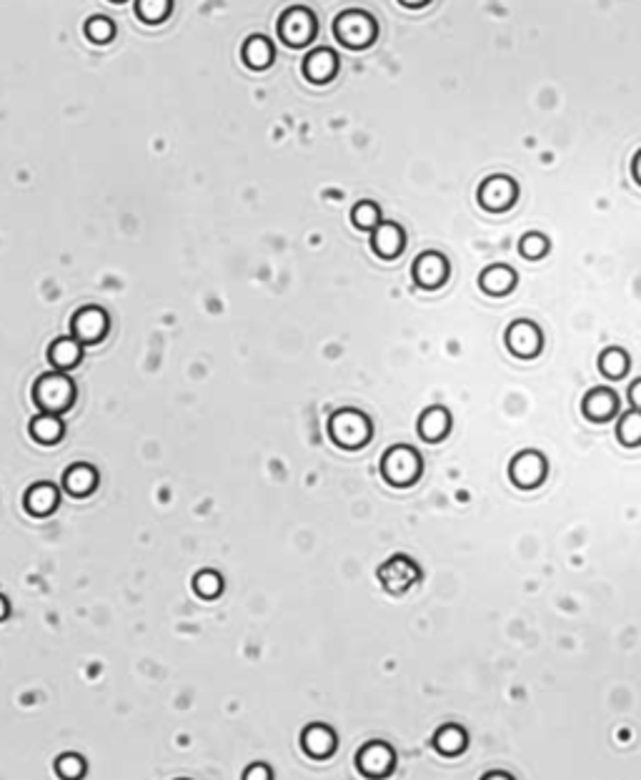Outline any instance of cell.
Instances as JSON below:
<instances>
[{"label":"cell","mask_w":641,"mask_h":780,"mask_svg":"<svg viewBox=\"0 0 641 780\" xmlns=\"http://www.w3.org/2000/svg\"><path fill=\"white\" fill-rule=\"evenodd\" d=\"M629 367H631L629 354H627L624 349H619V347H609V349L601 351V357H599V369H601V374L609 376V379H621V376H627V374H629Z\"/></svg>","instance_id":"d4e9b609"},{"label":"cell","mask_w":641,"mask_h":780,"mask_svg":"<svg viewBox=\"0 0 641 780\" xmlns=\"http://www.w3.org/2000/svg\"><path fill=\"white\" fill-rule=\"evenodd\" d=\"M466 746H469V733L463 730L462 725L446 723L434 733V748L439 750L441 756H459V753L466 750Z\"/></svg>","instance_id":"cb8c5ba5"},{"label":"cell","mask_w":641,"mask_h":780,"mask_svg":"<svg viewBox=\"0 0 641 780\" xmlns=\"http://www.w3.org/2000/svg\"><path fill=\"white\" fill-rule=\"evenodd\" d=\"M173 11V0H135V15L148 25L163 23Z\"/></svg>","instance_id":"83f0119b"},{"label":"cell","mask_w":641,"mask_h":780,"mask_svg":"<svg viewBox=\"0 0 641 780\" xmlns=\"http://www.w3.org/2000/svg\"><path fill=\"white\" fill-rule=\"evenodd\" d=\"M83 33H86V38H88L90 43L103 46V43H111L113 41V35H115V25H113L111 18H105V15H93V18H88L86 25H83Z\"/></svg>","instance_id":"4dcf8cb0"},{"label":"cell","mask_w":641,"mask_h":780,"mask_svg":"<svg viewBox=\"0 0 641 780\" xmlns=\"http://www.w3.org/2000/svg\"><path fill=\"white\" fill-rule=\"evenodd\" d=\"M328 437L341 450H363L373 437V424L361 409H338L328 417Z\"/></svg>","instance_id":"7a4b0ae2"},{"label":"cell","mask_w":641,"mask_h":780,"mask_svg":"<svg viewBox=\"0 0 641 780\" xmlns=\"http://www.w3.org/2000/svg\"><path fill=\"white\" fill-rule=\"evenodd\" d=\"M518 251H521V256H527L531 261L541 259V256L549 254V238L539 234V231H529L527 237H521V241H518Z\"/></svg>","instance_id":"1f68e13d"},{"label":"cell","mask_w":641,"mask_h":780,"mask_svg":"<svg viewBox=\"0 0 641 780\" xmlns=\"http://www.w3.org/2000/svg\"><path fill=\"white\" fill-rule=\"evenodd\" d=\"M356 768L366 778H386L396 768V750L383 740H371L356 753Z\"/></svg>","instance_id":"30bf717a"},{"label":"cell","mask_w":641,"mask_h":780,"mask_svg":"<svg viewBox=\"0 0 641 780\" xmlns=\"http://www.w3.org/2000/svg\"><path fill=\"white\" fill-rule=\"evenodd\" d=\"M449 261L439 251L418 254L414 266H411V276H414L417 286L428 289V292H434V289H439V286L449 282Z\"/></svg>","instance_id":"8fae6325"},{"label":"cell","mask_w":641,"mask_h":780,"mask_svg":"<svg viewBox=\"0 0 641 780\" xmlns=\"http://www.w3.org/2000/svg\"><path fill=\"white\" fill-rule=\"evenodd\" d=\"M401 5H406V8H421V5H426L428 0H398Z\"/></svg>","instance_id":"8d00e7d4"},{"label":"cell","mask_w":641,"mask_h":780,"mask_svg":"<svg viewBox=\"0 0 641 780\" xmlns=\"http://www.w3.org/2000/svg\"><path fill=\"white\" fill-rule=\"evenodd\" d=\"M619 395L611 389V386H594L589 389L581 402V412L589 422H597V424H604V422H611L614 417H619Z\"/></svg>","instance_id":"4fadbf2b"},{"label":"cell","mask_w":641,"mask_h":780,"mask_svg":"<svg viewBox=\"0 0 641 780\" xmlns=\"http://www.w3.org/2000/svg\"><path fill=\"white\" fill-rule=\"evenodd\" d=\"M549 475V462L546 457L536 450H524L518 452L511 464H508V479L518 489H536V487Z\"/></svg>","instance_id":"ba28073f"},{"label":"cell","mask_w":641,"mask_h":780,"mask_svg":"<svg viewBox=\"0 0 641 780\" xmlns=\"http://www.w3.org/2000/svg\"><path fill=\"white\" fill-rule=\"evenodd\" d=\"M381 209L373 204V201H359V204L351 209V224L359 228V231H369L371 234L373 228L381 224Z\"/></svg>","instance_id":"f1b7e54d"},{"label":"cell","mask_w":641,"mask_h":780,"mask_svg":"<svg viewBox=\"0 0 641 780\" xmlns=\"http://www.w3.org/2000/svg\"><path fill=\"white\" fill-rule=\"evenodd\" d=\"M301 748L308 757L314 760H326L336 753L338 748V738L334 733V728H328L324 723H311L308 728H304L301 733Z\"/></svg>","instance_id":"5bb4252c"},{"label":"cell","mask_w":641,"mask_h":780,"mask_svg":"<svg viewBox=\"0 0 641 780\" xmlns=\"http://www.w3.org/2000/svg\"><path fill=\"white\" fill-rule=\"evenodd\" d=\"M318 23L316 15L304 5H293L279 18V38L288 48H304L316 38Z\"/></svg>","instance_id":"52a82bcc"},{"label":"cell","mask_w":641,"mask_h":780,"mask_svg":"<svg viewBox=\"0 0 641 780\" xmlns=\"http://www.w3.org/2000/svg\"><path fill=\"white\" fill-rule=\"evenodd\" d=\"M53 768H56L58 778L78 780L86 775L88 763H86V757L80 756V753H60V756L56 757V763H53Z\"/></svg>","instance_id":"f546056e"},{"label":"cell","mask_w":641,"mask_h":780,"mask_svg":"<svg viewBox=\"0 0 641 780\" xmlns=\"http://www.w3.org/2000/svg\"><path fill=\"white\" fill-rule=\"evenodd\" d=\"M83 354H86V347L76 337H60V339L50 341L48 362L58 372H70V369H76L83 362Z\"/></svg>","instance_id":"d6986e66"},{"label":"cell","mask_w":641,"mask_h":780,"mask_svg":"<svg viewBox=\"0 0 641 780\" xmlns=\"http://www.w3.org/2000/svg\"><path fill=\"white\" fill-rule=\"evenodd\" d=\"M371 249L379 259H396L406 249L404 228L398 227L396 221H381L371 231Z\"/></svg>","instance_id":"9a60e30c"},{"label":"cell","mask_w":641,"mask_h":780,"mask_svg":"<svg viewBox=\"0 0 641 780\" xmlns=\"http://www.w3.org/2000/svg\"><path fill=\"white\" fill-rule=\"evenodd\" d=\"M334 35L341 46L351 48V51H361L369 48L379 35V25L373 21L371 13L366 11H343L338 13L334 21Z\"/></svg>","instance_id":"277c9868"},{"label":"cell","mask_w":641,"mask_h":780,"mask_svg":"<svg viewBox=\"0 0 641 780\" xmlns=\"http://www.w3.org/2000/svg\"><path fill=\"white\" fill-rule=\"evenodd\" d=\"M517 272L507 266V264H494L481 272L479 276V283L489 296H507L517 289Z\"/></svg>","instance_id":"7402d4cb"},{"label":"cell","mask_w":641,"mask_h":780,"mask_svg":"<svg viewBox=\"0 0 641 780\" xmlns=\"http://www.w3.org/2000/svg\"><path fill=\"white\" fill-rule=\"evenodd\" d=\"M11 615V602L5 599V595H0V620H5Z\"/></svg>","instance_id":"d590c367"},{"label":"cell","mask_w":641,"mask_h":780,"mask_svg":"<svg viewBox=\"0 0 641 780\" xmlns=\"http://www.w3.org/2000/svg\"><path fill=\"white\" fill-rule=\"evenodd\" d=\"M376 575H379V582H381V588L389 595H404L417 582H421V567L408 554H394L379 567Z\"/></svg>","instance_id":"5b68a950"},{"label":"cell","mask_w":641,"mask_h":780,"mask_svg":"<svg viewBox=\"0 0 641 780\" xmlns=\"http://www.w3.org/2000/svg\"><path fill=\"white\" fill-rule=\"evenodd\" d=\"M484 778H489V780H491V778H508V780H511V778H514V775H511V773H504V770H494V773H486Z\"/></svg>","instance_id":"74e56055"},{"label":"cell","mask_w":641,"mask_h":780,"mask_svg":"<svg viewBox=\"0 0 641 780\" xmlns=\"http://www.w3.org/2000/svg\"><path fill=\"white\" fill-rule=\"evenodd\" d=\"M627 396H629L631 407L641 409V376H639V379H634V382H631L629 392H627Z\"/></svg>","instance_id":"836d02e7"},{"label":"cell","mask_w":641,"mask_h":780,"mask_svg":"<svg viewBox=\"0 0 641 780\" xmlns=\"http://www.w3.org/2000/svg\"><path fill=\"white\" fill-rule=\"evenodd\" d=\"M191 585H193V592H196L201 599L221 598V592H224L225 588L224 575L215 572V570H198L196 577H193Z\"/></svg>","instance_id":"4316f807"},{"label":"cell","mask_w":641,"mask_h":780,"mask_svg":"<svg viewBox=\"0 0 641 780\" xmlns=\"http://www.w3.org/2000/svg\"><path fill=\"white\" fill-rule=\"evenodd\" d=\"M28 432H31V437H33L38 444H43V447H56L58 441L66 437V424H63L60 414L41 412V414H35V417L31 419Z\"/></svg>","instance_id":"44dd1931"},{"label":"cell","mask_w":641,"mask_h":780,"mask_svg":"<svg viewBox=\"0 0 641 780\" xmlns=\"http://www.w3.org/2000/svg\"><path fill=\"white\" fill-rule=\"evenodd\" d=\"M23 505H25V512L33 515V517H48L53 515L60 505V492L53 482H35L25 489L23 495Z\"/></svg>","instance_id":"e0dca14e"},{"label":"cell","mask_w":641,"mask_h":780,"mask_svg":"<svg viewBox=\"0 0 641 780\" xmlns=\"http://www.w3.org/2000/svg\"><path fill=\"white\" fill-rule=\"evenodd\" d=\"M33 404L41 412H50V414H66L73 409L76 399H78V389L76 382L68 376L66 372H45L35 379L33 385Z\"/></svg>","instance_id":"6da1fadb"},{"label":"cell","mask_w":641,"mask_h":780,"mask_svg":"<svg viewBox=\"0 0 641 780\" xmlns=\"http://www.w3.org/2000/svg\"><path fill=\"white\" fill-rule=\"evenodd\" d=\"M617 440L624 447H639L641 444V409L631 407L617 419Z\"/></svg>","instance_id":"484cf974"},{"label":"cell","mask_w":641,"mask_h":780,"mask_svg":"<svg viewBox=\"0 0 641 780\" xmlns=\"http://www.w3.org/2000/svg\"><path fill=\"white\" fill-rule=\"evenodd\" d=\"M504 341H507V349L517 359H534L544 349V334H541L539 324H534L529 319L511 321L507 334H504Z\"/></svg>","instance_id":"9c48e42d"},{"label":"cell","mask_w":641,"mask_h":780,"mask_svg":"<svg viewBox=\"0 0 641 780\" xmlns=\"http://www.w3.org/2000/svg\"><path fill=\"white\" fill-rule=\"evenodd\" d=\"M631 173H634V179H636V183L641 186V151L634 156V163H631Z\"/></svg>","instance_id":"e575fe53"},{"label":"cell","mask_w":641,"mask_h":780,"mask_svg":"<svg viewBox=\"0 0 641 780\" xmlns=\"http://www.w3.org/2000/svg\"><path fill=\"white\" fill-rule=\"evenodd\" d=\"M424 475V460L421 454L408 444H394L381 457V477L391 487H411L417 485Z\"/></svg>","instance_id":"3957f363"},{"label":"cell","mask_w":641,"mask_h":780,"mask_svg":"<svg viewBox=\"0 0 641 780\" xmlns=\"http://www.w3.org/2000/svg\"><path fill=\"white\" fill-rule=\"evenodd\" d=\"M108 331H111V317L103 306H80L70 317V337H76L83 347L101 344L108 337Z\"/></svg>","instance_id":"8992f818"},{"label":"cell","mask_w":641,"mask_h":780,"mask_svg":"<svg viewBox=\"0 0 641 780\" xmlns=\"http://www.w3.org/2000/svg\"><path fill=\"white\" fill-rule=\"evenodd\" d=\"M273 56H276V51L266 35H251L241 48V58L251 70H266L273 63Z\"/></svg>","instance_id":"603a6c76"},{"label":"cell","mask_w":641,"mask_h":780,"mask_svg":"<svg viewBox=\"0 0 641 780\" xmlns=\"http://www.w3.org/2000/svg\"><path fill=\"white\" fill-rule=\"evenodd\" d=\"M338 73V56L331 48H316L304 58V76L311 83H328Z\"/></svg>","instance_id":"ffe728a7"},{"label":"cell","mask_w":641,"mask_h":780,"mask_svg":"<svg viewBox=\"0 0 641 780\" xmlns=\"http://www.w3.org/2000/svg\"><path fill=\"white\" fill-rule=\"evenodd\" d=\"M451 424H453V419H451L449 409L434 404V407L424 409L421 417H418V437L424 441L436 444V441L449 437Z\"/></svg>","instance_id":"ac0fdd59"},{"label":"cell","mask_w":641,"mask_h":780,"mask_svg":"<svg viewBox=\"0 0 641 780\" xmlns=\"http://www.w3.org/2000/svg\"><path fill=\"white\" fill-rule=\"evenodd\" d=\"M243 778L246 780H270L273 778V770H270L266 763H256V766H251V768L243 773Z\"/></svg>","instance_id":"d6a6232c"},{"label":"cell","mask_w":641,"mask_h":780,"mask_svg":"<svg viewBox=\"0 0 641 780\" xmlns=\"http://www.w3.org/2000/svg\"><path fill=\"white\" fill-rule=\"evenodd\" d=\"M517 183L511 181L508 176H491V179H486L479 186V204L484 206L486 211H491V214L508 211L511 206L517 204Z\"/></svg>","instance_id":"7c38bea8"},{"label":"cell","mask_w":641,"mask_h":780,"mask_svg":"<svg viewBox=\"0 0 641 780\" xmlns=\"http://www.w3.org/2000/svg\"><path fill=\"white\" fill-rule=\"evenodd\" d=\"M113 3H124V0H113Z\"/></svg>","instance_id":"f35d334b"},{"label":"cell","mask_w":641,"mask_h":780,"mask_svg":"<svg viewBox=\"0 0 641 780\" xmlns=\"http://www.w3.org/2000/svg\"><path fill=\"white\" fill-rule=\"evenodd\" d=\"M98 482H101V477H98V469H96L93 464L76 462L70 464L66 472H63V489H66L70 497L76 499L93 495V492L98 489Z\"/></svg>","instance_id":"2e32d148"}]
</instances>
